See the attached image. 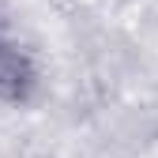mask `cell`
I'll return each mask as SVG.
<instances>
[{"instance_id": "1", "label": "cell", "mask_w": 158, "mask_h": 158, "mask_svg": "<svg viewBox=\"0 0 158 158\" xmlns=\"http://www.w3.org/2000/svg\"><path fill=\"white\" fill-rule=\"evenodd\" d=\"M23 83H30L27 56L19 53L11 42H4V38H0V94L19 98V94H23Z\"/></svg>"}]
</instances>
